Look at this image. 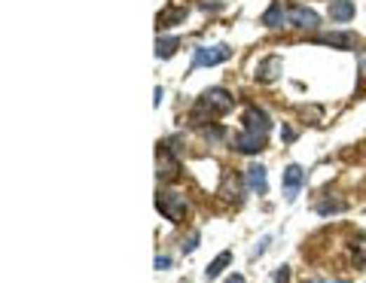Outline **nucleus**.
<instances>
[{"label":"nucleus","instance_id":"obj_2","mask_svg":"<svg viewBox=\"0 0 366 283\" xmlns=\"http://www.w3.org/2000/svg\"><path fill=\"white\" fill-rule=\"evenodd\" d=\"M156 210L168 219V223H183V216H187V198L180 195V192H159L156 195Z\"/></svg>","mask_w":366,"mask_h":283},{"label":"nucleus","instance_id":"obj_13","mask_svg":"<svg viewBox=\"0 0 366 283\" xmlns=\"http://www.w3.org/2000/svg\"><path fill=\"white\" fill-rule=\"evenodd\" d=\"M248 186L257 192V195H263V192L269 189V186H266V167L263 165H250L248 167Z\"/></svg>","mask_w":366,"mask_h":283},{"label":"nucleus","instance_id":"obj_1","mask_svg":"<svg viewBox=\"0 0 366 283\" xmlns=\"http://www.w3.org/2000/svg\"><path fill=\"white\" fill-rule=\"evenodd\" d=\"M232 107H235V98L226 88H208L193 110V122H205V116H220V113H229Z\"/></svg>","mask_w":366,"mask_h":283},{"label":"nucleus","instance_id":"obj_18","mask_svg":"<svg viewBox=\"0 0 366 283\" xmlns=\"http://www.w3.org/2000/svg\"><path fill=\"white\" fill-rule=\"evenodd\" d=\"M223 198H232L235 205L241 201V183L235 180V177H226V183H223Z\"/></svg>","mask_w":366,"mask_h":283},{"label":"nucleus","instance_id":"obj_22","mask_svg":"<svg viewBox=\"0 0 366 283\" xmlns=\"http://www.w3.org/2000/svg\"><path fill=\"white\" fill-rule=\"evenodd\" d=\"M229 283H244V277L241 274H235V277H229Z\"/></svg>","mask_w":366,"mask_h":283},{"label":"nucleus","instance_id":"obj_8","mask_svg":"<svg viewBox=\"0 0 366 283\" xmlns=\"http://www.w3.org/2000/svg\"><path fill=\"white\" fill-rule=\"evenodd\" d=\"M281 70H284V61L278 58V55H269L266 61H259V67H257V79H259V83H272V79L281 76Z\"/></svg>","mask_w":366,"mask_h":283},{"label":"nucleus","instance_id":"obj_3","mask_svg":"<svg viewBox=\"0 0 366 283\" xmlns=\"http://www.w3.org/2000/svg\"><path fill=\"white\" fill-rule=\"evenodd\" d=\"M287 25H293V28H302V31H315L320 25V15L315 10H309V6H299V4H290L287 6Z\"/></svg>","mask_w":366,"mask_h":283},{"label":"nucleus","instance_id":"obj_9","mask_svg":"<svg viewBox=\"0 0 366 283\" xmlns=\"http://www.w3.org/2000/svg\"><path fill=\"white\" fill-rule=\"evenodd\" d=\"M263 144H266V140L257 137V134H250V131H241V134H235V140H232V146L238 149V153H244V156L259 153V149H263Z\"/></svg>","mask_w":366,"mask_h":283},{"label":"nucleus","instance_id":"obj_5","mask_svg":"<svg viewBox=\"0 0 366 283\" xmlns=\"http://www.w3.org/2000/svg\"><path fill=\"white\" fill-rule=\"evenodd\" d=\"M232 55L229 46H211V49H196V58H193V67H214V64H223L226 58Z\"/></svg>","mask_w":366,"mask_h":283},{"label":"nucleus","instance_id":"obj_21","mask_svg":"<svg viewBox=\"0 0 366 283\" xmlns=\"http://www.w3.org/2000/svg\"><path fill=\"white\" fill-rule=\"evenodd\" d=\"M287 280H290V271L281 268V271H278V277H275V283H287Z\"/></svg>","mask_w":366,"mask_h":283},{"label":"nucleus","instance_id":"obj_6","mask_svg":"<svg viewBox=\"0 0 366 283\" xmlns=\"http://www.w3.org/2000/svg\"><path fill=\"white\" fill-rule=\"evenodd\" d=\"M156 167H159V174L162 180H171L174 174H177V158L171 156V146L168 144H159V149H156Z\"/></svg>","mask_w":366,"mask_h":283},{"label":"nucleus","instance_id":"obj_20","mask_svg":"<svg viewBox=\"0 0 366 283\" xmlns=\"http://www.w3.org/2000/svg\"><path fill=\"white\" fill-rule=\"evenodd\" d=\"M360 83H366V52H360Z\"/></svg>","mask_w":366,"mask_h":283},{"label":"nucleus","instance_id":"obj_15","mask_svg":"<svg viewBox=\"0 0 366 283\" xmlns=\"http://www.w3.org/2000/svg\"><path fill=\"white\" fill-rule=\"evenodd\" d=\"M232 262V253L229 250H223L220 256H217V259L211 262V265H208V268H205V277L208 280H217V277H220V274H223V268H226V265H229Z\"/></svg>","mask_w":366,"mask_h":283},{"label":"nucleus","instance_id":"obj_17","mask_svg":"<svg viewBox=\"0 0 366 283\" xmlns=\"http://www.w3.org/2000/svg\"><path fill=\"white\" fill-rule=\"evenodd\" d=\"M351 259L354 268H366V235H357V241L351 244Z\"/></svg>","mask_w":366,"mask_h":283},{"label":"nucleus","instance_id":"obj_19","mask_svg":"<svg viewBox=\"0 0 366 283\" xmlns=\"http://www.w3.org/2000/svg\"><path fill=\"white\" fill-rule=\"evenodd\" d=\"M168 265H171L168 256H156V268H168Z\"/></svg>","mask_w":366,"mask_h":283},{"label":"nucleus","instance_id":"obj_12","mask_svg":"<svg viewBox=\"0 0 366 283\" xmlns=\"http://www.w3.org/2000/svg\"><path fill=\"white\" fill-rule=\"evenodd\" d=\"M187 19V6H171V10H162L156 15V28H171V25H180Z\"/></svg>","mask_w":366,"mask_h":283},{"label":"nucleus","instance_id":"obj_4","mask_svg":"<svg viewBox=\"0 0 366 283\" xmlns=\"http://www.w3.org/2000/svg\"><path fill=\"white\" fill-rule=\"evenodd\" d=\"M269 128H272V122H269V116L259 107H248V113H244V131H250V134L257 137H269Z\"/></svg>","mask_w":366,"mask_h":283},{"label":"nucleus","instance_id":"obj_16","mask_svg":"<svg viewBox=\"0 0 366 283\" xmlns=\"http://www.w3.org/2000/svg\"><path fill=\"white\" fill-rule=\"evenodd\" d=\"M177 46H180L177 37H159L156 40V58H171L177 52Z\"/></svg>","mask_w":366,"mask_h":283},{"label":"nucleus","instance_id":"obj_11","mask_svg":"<svg viewBox=\"0 0 366 283\" xmlns=\"http://www.w3.org/2000/svg\"><path fill=\"white\" fill-rule=\"evenodd\" d=\"M330 19L351 22L354 19V0H330Z\"/></svg>","mask_w":366,"mask_h":283},{"label":"nucleus","instance_id":"obj_14","mask_svg":"<svg viewBox=\"0 0 366 283\" xmlns=\"http://www.w3.org/2000/svg\"><path fill=\"white\" fill-rule=\"evenodd\" d=\"M305 180V171L299 165H290L287 167V174H284V189H287V198H293L296 195V189H299V183Z\"/></svg>","mask_w":366,"mask_h":283},{"label":"nucleus","instance_id":"obj_10","mask_svg":"<svg viewBox=\"0 0 366 283\" xmlns=\"http://www.w3.org/2000/svg\"><path fill=\"white\" fill-rule=\"evenodd\" d=\"M263 25H266V28H272V31H278V28H284V25H287V6L281 4V0H275V4L263 13Z\"/></svg>","mask_w":366,"mask_h":283},{"label":"nucleus","instance_id":"obj_7","mask_svg":"<svg viewBox=\"0 0 366 283\" xmlns=\"http://www.w3.org/2000/svg\"><path fill=\"white\" fill-rule=\"evenodd\" d=\"M318 43H324V46H336V49H354L357 46V37L348 31H330V34H320L315 37Z\"/></svg>","mask_w":366,"mask_h":283}]
</instances>
